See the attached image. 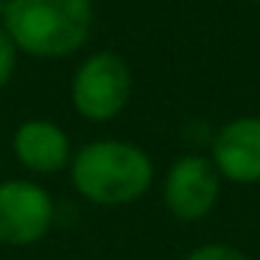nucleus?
I'll return each instance as SVG.
<instances>
[{
    "label": "nucleus",
    "instance_id": "0eeeda50",
    "mask_svg": "<svg viewBox=\"0 0 260 260\" xmlns=\"http://www.w3.org/2000/svg\"><path fill=\"white\" fill-rule=\"evenodd\" d=\"M14 159L25 171L37 176H53L59 171L70 168L73 159V143L70 135L48 118H28L14 129L12 135Z\"/></svg>",
    "mask_w": 260,
    "mask_h": 260
},
{
    "label": "nucleus",
    "instance_id": "f257e3e1",
    "mask_svg": "<svg viewBox=\"0 0 260 260\" xmlns=\"http://www.w3.org/2000/svg\"><path fill=\"white\" fill-rule=\"evenodd\" d=\"M154 159L143 146L118 137L90 140L73 151L70 182L76 193L98 207L135 204L154 185Z\"/></svg>",
    "mask_w": 260,
    "mask_h": 260
},
{
    "label": "nucleus",
    "instance_id": "9d476101",
    "mask_svg": "<svg viewBox=\"0 0 260 260\" xmlns=\"http://www.w3.org/2000/svg\"><path fill=\"white\" fill-rule=\"evenodd\" d=\"M249 3H260V0H249Z\"/></svg>",
    "mask_w": 260,
    "mask_h": 260
},
{
    "label": "nucleus",
    "instance_id": "f03ea898",
    "mask_svg": "<svg viewBox=\"0 0 260 260\" xmlns=\"http://www.w3.org/2000/svg\"><path fill=\"white\" fill-rule=\"evenodd\" d=\"M0 25L25 56L64 59L90 42L95 6L92 0H6Z\"/></svg>",
    "mask_w": 260,
    "mask_h": 260
},
{
    "label": "nucleus",
    "instance_id": "20e7f679",
    "mask_svg": "<svg viewBox=\"0 0 260 260\" xmlns=\"http://www.w3.org/2000/svg\"><path fill=\"white\" fill-rule=\"evenodd\" d=\"M221 182L210 157L182 154L162 176V204L182 224L204 221L221 199Z\"/></svg>",
    "mask_w": 260,
    "mask_h": 260
},
{
    "label": "nucleus",
    "instance_id": "7ed1b4c3",
    "mask_svg": "<svg viewBox=\"0 0 260 260\" xmlns=\"http://www.w3.org/2000/svg\"><path fill=\"white\" fill-rule=\"evenodd\" d=\"M135 76L120 53L95 51L76 68L70 81V104L90 123H109L132 101Z\"/></svg>",
    "mask_w": 260,
    "mask_h": 260
},
{
    "label": "nucleus",
    "instance_id": "1a4fd4ad",
    "mask_svg": "<svg viewBox=\"0 0 260 260\" xmlns=\"http://www.w3.org/2000/svg\"><path fill=\"white\" fill-rule=\"evenodd\" d=\"M185 260H252L246 252H241L238 246L230 243H202V246L190 249L185 254Z\"/></svg>",
    "mask_w": 260,
    "mask_h": 260
},
{
    "label": "nucleus",
    "instance_id": "6e6552de",
    "mask_svg": "<svg viewBox=\"0 0 260 260\" xmlns=\"http://www.w3.org/2000/svg\"><path fill=\"white\" fill-rule=\"evenodd\" d=\"M17 59H20V48L14 45L9 31L0 25V90H6L9 81L14 79V73H17Z\"/></svg>",
    "mask_w": 260,
    "mask_h": 260
},
{
    "label": "nucleus",
    "instance_id": "423d86ee",
    "mask_svg": "<svg viewBox=\"0 0 260 260\" xmlns=\"http://www.w3.org/2000/svg\"><path fill=\"white\" fill-rule=\"evenodd\" d=\"M207 157L224 182L260 185V115H238L221 123Z\"/></svg>",
    "mask_w": 260,
    "mask_h": 260
},
{
    "label": "nucleus",
    "instance_id": "39448f33",
    "mask_svg": "<svg viewBox=\"0 0 260 260\" xmlns=\"http://www.w3.org/2000/svg\"><path fill=\"white\" fill-rule=\"evenodd\" d=\"M56 204L51 193L34 179L0 182V243L34 246L51 232Z\"/></svg>",
    "mask_w": 260,
    "mask_h": 260
}]
</instances>
